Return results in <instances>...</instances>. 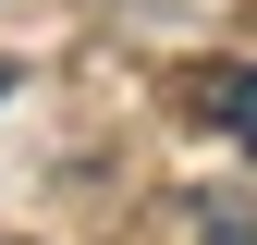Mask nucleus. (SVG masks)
Segmentation results:
<instances>
[{"mask_svg": "<svg viewBox=\"0 0 257 245\" xmlns=\"http://www.w3.org/2000/svg\"><path fill=\"white\" fill-rule=\"evenodd\" d=\"M208 110H220V135L257 160V61H245V74H208Z\"/></svg>", "mask_w": 257, "mask_h": 245, "instance_id": "1", "label": "nucleus"}, {"mask_svg": "<svg viewBox=\"0 0 257 245\" xmlns=\"http://www.w3.org/2000/svg\"><path fill=\"white\" fill-rule=\"evenodd\" d=\"M0 86H13V74H0Z\"/></svg>", "mask_w": 257, "mask_h": 245, "instance_id": "2", "label": "nucleus"}]
</instances>
